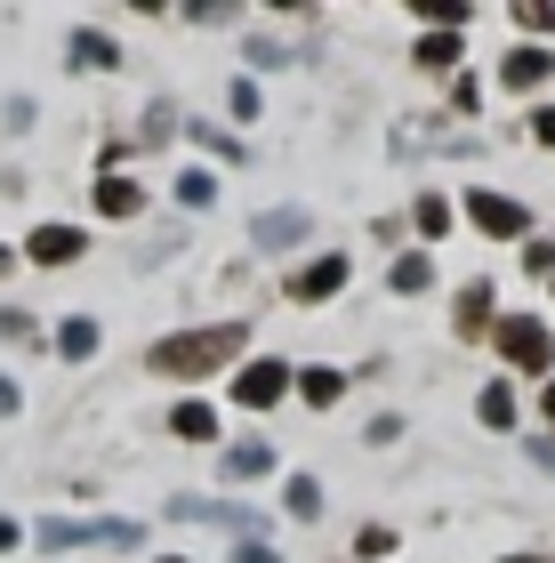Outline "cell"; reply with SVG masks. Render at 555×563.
Masks as SVG:
<instances>
[{
    "label": "cell",
    "mask_w": 555,
    "mask_h": 563,
    "mask_svg": "<svg viewBox=\"0 0 555 563\" xmlns=\"http://www.w3.org/2000/svg\"><path fill=\"white\" fill-rule=\"evenodd\" d=\"M242 346H249L242 322H210V330H186V339H162V346H154V371H162V378H201V371L234 363Z\"/></svg>",
    "instance_id": "1"
},
{
    "label": "cell",
    "mask_w": 555,
    "mask_h": 563,
    "mask_svg": "<svg viewBox=\"0 0 555 563\" xmlns=\"http://www.w3.org/2000/svg\"><path fill=\"white\" fill-rule=\"evenodd\" d=\"M33 540H41L48 555H65V548H137L145 523H130V516H48Z\"/></svg>",
    "instance_id": "2"
},
{
    "label": "cell",
    "mask_w": 555,
    "mask_h": 563,
    "mask_svg": "<svg viewBox=\"0 0 555 563\" xmlns=\"http://www.w3.org/2000/svg\"><path fill=\"white\" fill-rule=\"evenodd\" d=\"M491 339H499V354H508L515 371H547V363H555V339H547V322H532V314H508V322L491 330Z\"/></svg>",
    "instance_id": "3"
},
{
    "label": "cell",
    "mask_w": 555,
    "mask_h": 563,
    "mask_svg": "<svg viewBox=\"0 0 555 563\" xmlns=\"http://www.w3.org/2000/svg\"><path fill=\"white\" fill-rule=\"evenodd\" d=\"M290 378H298L290 363H274V354H258V363H242V378H234V402H242V411H274Z\"/></svg>",
    "instance_id": "4"
},
{
    "label": "cell",
    "mask_w": 555,
    "mask_h": 563,
    "mask_svg": "<svg viewBox=\"0 0 555 563\" xmlns=\"http://www.w3.org/2000/svg\"><path fill=\"white\" fill-rule=\"evenodd\" d=\"M186 523H218V531H242V540H266V516H249V507H225V499H178Z\"/></svg>",
    "instance_id": "5"
},
{
    "label": "cell",
    "mask_w": 555,
    "mask_h": 563,
    "mask_svg": "<svg viewBox=\"0 0 555 563\" xmlns=\"http://www.w3.org/2000/svg\"><path fill=\"white\" fill-rule=\"evenodd\" d=\"M467 210H475V225H484V234H499V242L532 234V210H523V201H508V194H467Z\"/></svg>",
    "instance_id": "6"
},
{
    "label": "cell",
    "mask_w": 555,
    "mask_h": 563,
    "mask_svg": "<svg viewBox=\"0 0 555 563\" xmlns=\"http://www.w3.org/2000/svg\"><path fill=\"white\" fill-rule=\"evenodd\" d=\"M24 258H33V266H73V258H81V225H33Z\"/></svg>",
    "instance_id": "7"
},
{
    "label": "cell",
    "mask_w": 555,
    "mask_h": 563,
    "mask_svg": "<svg viewBox=\"0 0 555 563\" xmlns=\"http://www.w3.org/2000/svg\"><path fill=\"white\" fill-rule=\"evenodd\" d=\"M346 290V258H314L307 274H290V298L298 306H322V298H338Z\"/></svg>",
    "instance_id": "8"
},
{
    "label": "cell",
    "mask_w": 555,
    "mask_h": 563,
    "mask_svg": "<svg viewBox=\"0 0 555 563\" xmlns=\"http://www.w3.org/2000/svg\"><path fill=\"white\" fill-rule=\"evenodd\" d=\"M307 210H266V218H249V242L258 250H290V242H307Z\"/></svg>",
    "instance_id": "9"
},
{
    "label": "cell",
    "mask_w": 555,
    "mask_h": 563,
    "mask_svg": "<svg viewBox=\"0 0 555 563\" xmlns=\"http://www.w3.org/2000/svg\"><path fill=\"white\" fill-rule=\"evenodd\" d=\"M218 475L225 483H258V475H274V443H258V434H249V443H234L218 459Z\"/></svg>",
    "instance_id": "10"
},
{
    "label": "cell",
    "mask_w": 555,
    "mask_h": 563,
    "mask_svg": "<svg viewBox=\"0 0 555 563\" xmlns=\"http://www.w3.org/2000/svg\"><path fill=\"white\" fill-rule=\"evenodd\" d=\"M547 73H555V57H547V48H515V57L499 65V81H508V89H540Z\"/></svg>",
    "instance_id": "11"
},
{
    "label": "cell",
    "mask_w": 555,
    "mask_h": 563,
    "mask_svg": "<svg viewBox=\"0 0 555 563\" xmlns=\"http://www.w3.org/2000/svg\"><path fill=\"white\" fill-rule=\"evenodd\" d=\"M298 395H307L314 411H322V402H338V395H346V371H298Z\"/></svg>",
    "instance_id": "12"
},
{
    "label": "cell",
    "mask_w": 555,
    "mask_h": 563,
    "mask_svg": "<svg viewBox=\"0 0 555 563\" xmlns=\"http://www.w3.org/2000/svg\"><path fill=\"white\" fill-rule=\"evenodd\" d=\"M169 427H178L186 443H210V434H218V419H210V402H178V411H169Z\"/></svg>",
    "instance_id": "13"
},
{
    "label": "cell",
    "mask_w": 555,
    "mask_h": 563,
    "mask_svg": "<svg viewBox=\"0 0 555 563\" xmlns=\"http://www.w3.org/2000/svg\"><path fill=\"white\" fill-rule=\"evenodd\" d=\"M57 346L73 354V363H89V354H97V322H89V314H73V322H57Z\"/></svg>",
    "instance_id": "14"
},
{
    "label": "cell",
    "mask_w": 555,
    "mask_h": 563,
    "mask_svg": "<svg viewBox=\"0 0 555 563\" xmlns=\"http://www.w3.org/2000/svg\"><path fill=\"white\" fill-rule=\"evenodd\" d=\"M484 427H515V387H508V378L484 387Z\"/></svg>",
    "instance_id": "15"
},
{
    "label": "cell",
    "mask_w": 555,
    "mask_h": 563,
    "mask_svg": "<svg viewBox=\"0 0 555 563\" xmlns=\"http://www.w3.org/2000/svg\"><path fill=\"white\" fill-rule=\"evenodd\" d=\"M97 210H106V218H130V210H137V186H130V177H106V186H97Z\"/></svg>",
    "instance_id": "16"
},
{
    "label": "cell",
    "mask_w": 555,
    "mask_h": 563,
    "mask_svg": "<svg viewBox=\"0 0 555 563\" xmlns=\"http://www.w3.org/2000/svg\"><path fill=\"white\" fill-rule=\"evenodd\" d=\"M411 16H426V24H443V33H459V24H467L475 9H467V0H419Z\"/></svg>",
    "instance_id": "17"
},
{
    "label": "cell",
    "mask_w": 555,
    "mask_h": 563,
    "mask_svg": "<svg viewBox=\"0 0 555 563\" xmlns=\"http://www.w3.org/2000/svg\"><path fill=\"white\" fill-rule=\"evenodd\" d=\"M73 65H121V48L106 33H73Z\"/></svg>",
    "instance_id": "18"
},
{
    "label": "cell",
    "mask_w": 555,
    "mask_h": 563,
    "mask_svg": "<svg viewBox=\"0 0 555 563\" xmlns=\"http://www.w3.org/2000/svg\"><path fill=\"white\" fill-rule=\"evenodd\" d=\"M426 282H435V266H426L419 250H411V258H395V290H402V298H411V290H426Z\"/></svg>",
    "instance_id": "19"
},
{
    "label": "cell",
    "mask_w": 555,
    "mask_h": 563,
    "mask_svg": "<svg viewBox=\"0 0 555 563\" xmlns=\"http://www.w3.org/2000/svg\"><path fill=\"white\" fill-rule=\"evenodd\" d=\"M484 314H491V290H484V282H475V290L459 298V330H484Z\"/></svg>",
    "instance_id": "20"
},
{
    "label": "cell",
    "mask_w": 555,
    "mask_h": 563,
    "mask_svg": "<svg viewBox=\"0 0 555 563\" xmlns=\"http://www.w3.org/2000/svg\"><path fill=\"white\" fill-rule=\"evenodd\" d=\"M210 194H218V177H210V169H186V177H178V201H193V210H201Z\"/></svg>",
    "instance_id": "21"
},
{
    "label": "cell",
    "mask_w": 555,
    "mask_h": 563,
    "mask_svg": "<svg viewBox=\"0 0 555 563\" xmlns=\"http://www.w3.org/2000/svg\"><path fill=\"white\" fill-rule=\"evenodd\" d=\"M290 516H322V483H307V475L290 483Z\"/></svg>",
    "instance_id": "22"
},
{
    "label": "cell",
    "mask_w": 555,
    "mask_h": 563,
    "mask_svg": "<svg viewBox=\"0 0 555 563\" xmlns=\"http://www.w3.org/2000/svg\"><path fill=\"white\" fill-rule=\"evenodd\" d=\"M419 57H426V65H451V57H459V33H426Z\"/></svg>",
    "instance_id": "23"
},
{
    "label": "cell",
    "mask_w": 555,
    "mask_h": 563,
    "mask_svg": "<svg viewBox=\"0 0 555 563\" xmlns=\"http://www.w3.org/2000/svg\"><path fill=\"white\" fill-rule=\"evenodd\" d=\"M419 234H451V201H419Z\"/></svg>",
    "instance_id": "24"
},
{
    "label": "cell",
    "mask_w": 555,
    "mask_h": 563,
    "mask_svg": "<svg viewBox=\"0 0 555 563\" xmlns=\"http://www.w3.org/2000/svg\"><path fill=\"white\" fill-rule=\"evenodd\" d=\"M193 137H201V145H210V153H218V162H242V153H249V145H234V137H225V130H193Z\"/></svg>",
    "instance_id": "25"
},
{
    "label": "cell",
    "mask_w": 555,
    "mask_h": 563,
    "mask_svg": "<svg viewBox=\"0 0 555 563\" xmlns=\"http://www.w3.org/2000/svg\"><path fill=\"white\" fill-rule=\"evenodd\" d=\"M0 339H9V346H33V314H0Z\"/></svg>",
    "instance_id": "26"
},
{
    "label": "cell",
    "mask_w": 555,
    "mask_h": 563,
    "mask_svg": "<svg viewBox=\"0 0 555 563\" xmlns=\"http://www.w3.org/2000/svg\"><path fill=\"white\" fill-rule=\"evenodd\" d=\"M515 16L532 24V33H547V41H555V9H547V0H532V9H515Z\"/></svg>",
    "instance_id": "27"
},
{
    "label": "cell",
    "mask_w": 555,
    "mask_h": 563,
    "mask_svg": "<svg viewBox=\"0 0 555 563\" xmlns=\"http://www.w3.org/2000/svg\"><path fill=\"white\" fill-rule=\"evenodd\" d=\"M234 563H282V555H274L266 540H242V548H234Z\"/></svg>",
    "instance_id": "28"
},
{
    "label": "cell",
    "mask_w": 555,
    "mask_h": 563,
    "mask_svg": "<svg viewBox=\"0 0 555 563\" xmlns=\"http://www.w3.org/2000/svg\"><path fill=\"white\" fill-rule=\"evenodd\" d=\"M532 130H540V145H555V106H540V121H532Z\"/></svg>",
    "instance_id": "29"
},
{
    "label": "cell",
    "mask_w": 555,
    "mask_h": 563,
    "mask_svg": "<svg viewBox=\"0 0 555 563\" xmlns=\"http://www.w3.org/2000/svg\"><path fill=\"white\" fill-rule=\"evenodd\" d=\"M16 411V387H9V378H0V419H9Z\"/></svg>",
    "instance_id": "30"
},
{
    "label": "cell",
    "mask_w": 555,
    "mask_h": 563,
    "mask_svg": "<svg viewBox=\"0 0 555 563\" xmlns=\"http://www.w3.org/2000/svg\"><path fill=\"white\" fill-rule=\"evenodd\" d=\"M16 540H24V531H16V523H9V516H0V548H16Z\"/></svg>",
    "instance_id": "31"
},
{
    "label": "cell",
    "mask_w": 555,
    "mask_h": 563,
    "mask_svg": "<svg viewBox=\"0 0 555 563\" xmlns=\"http://www.w3.org/2000/svg\"><path fill=\"white\" fill-rule=\"evenodd\" d=\"M540 411H547V419H555V378H547V395H540Z\"/></svg>",
    "instance_id": "32"
},
{
    "label": "cell",
    "mask_w": 555,
    "mask_h": 563,
    "mask_svg": "<svg viewBox=\"0 0 555 563\" xmlns=\"http://www.w3.org/2000/svg\"><path fill=\"white\" fill-rule=\"evenodd\" d=\"M162 563H186V555H162Z\"/></svg>",
    "instance_id": "33"
},
{
    "label": "cell",
    "mask_w": 555,
    "mask_h": 563,
    "mask_svg": "<svg viewBox=\"0 0 555 563\" xmlns=\"http://www.w3.org/2000/svg\"><path fill=\"white\" fill-rule=\"evenodd\" d=\"M515 563H532V555H515Z\"/></svg>",
    "instance_id": "34"
}]
</instances>
